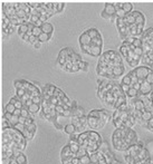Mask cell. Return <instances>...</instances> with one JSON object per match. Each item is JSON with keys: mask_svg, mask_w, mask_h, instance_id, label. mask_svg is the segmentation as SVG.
<instances>
[{"mask_svg": "<svg viewBox=\"0 0 153 164\" xmlns=\"http://www.w3.org/2000/svg\"><path fill=\"white\" fill-rule=\"evenodd\" d=\"M137 133L133 129L121 127L115 129L112 134V145L113 148L118 152H125L130 146L139 143Z\"/></svg>", "mask_w": 153, "mask_h": 164, "instance_id": "1", "label": "cell"}, {"mask_svg": "<svg viewBox=\"0 0 153 164\" xmlns=\"http://www.w3.org/2000/svg\"><path fill=\"white\" fill-rule=\"evenodd\" d=\"M151 71V68H149L147 66H137L136 68L133 69V73L139 79H145V77L147 76V74Z\"/></svg>", "mask_w": 153, "mask_h": 164, "instance_id": "2", "label": "cell"}, {"mask_svg": "<svg viewBox=\"0 0 153 164\" xmlns=\"http://www.w3.org/2000/svg\"><path fill=\"white\" fill-rule=\"evenodd\" d=\"M153 92V86L147 84L144 79V82L141 84V87H140V90H139V94H141L143 96H147Z\"/></svg>", "mask_w": 153, "mask_h": 164, "instance_id": "3", "label": "cell"}, {"mask_svg": "<svg viewBox=\"0 0 153 164\" xmlns=\"http://www.w3.org/2000/svg\"><path fill=\"white\" fill-rule=\"evenodd\" d=\"M76 158L73 153L71 152V150H69V146H68V144L67 145H65L63 148H62V151H60V160H63V158Z\"/></svg>", "mask_w": 153, "mask_h": 164, "instance_id": "4", "label": "cell"}, {"mask_svg": "<svg viewBox=\"0 0 153 164\" xmlns=\"http://www.w3.org/2000/svg\"><path fill=\"white\" fill-rule=\"evenodd\" d=\"M78 41H79V46H84V45H91V41H92V39H91V38H89V36L86 34V31H84L82 35L79 36Z\"/></svg>", "mask_w": 153, "mask_h": 164, "instance_id": "5", "label": "cell"}, {"mask_svg": "<svg viewBox=\"0 0 153 164\" xmlns=\"http://www.w3.org/2000/svg\"><path fill=\"white\" fill-rule=\"evenodd\" d=\"M40 29H41V31H42V33L48 34V35H52V34L54 33V26L50 23L46 21V23H44L42 25H41Z\"/></svg>", "mask_w": 153, "mask_h": 164, "instance_id": "6", "label": "cell"}, {"mask_svg": "<svg viewBox=\"0 0 153 164\" xmlns=\"http://www.w3.org/2000/svg\"><path fill=\"white\" fill-rule=\"evenodd\" d=\"M104 11H105L108 16H111V17H114V16H115V8H114V5H113L112 2H107V4H105Z\"/></svg>", "mask_w": 153, "mask_h": 164, "instance_id": "7", "label": "cell"}, {"mask_svg": "<svg viewBox=\"0 0 153 164\" xmlns=\"http://www.w3.org/2000/svg\"><path fill=\"white\" fill-rule=\"evenodd\" d=\"M9 103L15 106L16 110H21V108L24 107V104L21 103V100H19L18 97H13V98H11V100H9Z\"/></svg>", "mask_w": 153, "mask_h": 164, "instance_id": "8", "label": "cell"}, {"mask_svg": "<svg viewBox=\"0 0 153 164\" xmlns=\"http://www.w3.org/2000/svg\"><path fill=\"white\" fill-rule=\"evenodd\" d=\"M124 70H125L124 66H122V67H114V68H113V70H112L114 78H118V77H120V76H123V75H124Z\"/></svg>", "mask_w": 153, "mask_h": 164, "instance_id": "9", "label": "cell"}, {"mask_svg": "<svg viewBox=\"0 0 153 164\" xmlns=\"http://www.w3.org/2000/svg\"><path fill=\"white\" fill-rule=\"evenodd\" d=\"M103 102H104L105 104H108V105L113 106V104H114V102H115V98L113 97L112 94L108 92V93H106L105 95H104V98H103Z\"/></svg>", "mask_w": 153, "mask_h": 164, "instance_id": "10", "label": "cell"}, {"mask_svg": "<svg viewBox=\"0 0 153 164\" xmlns=\"http://www.w3.org/2000/svg\"><path fill=\"white\" fill-rule=\"evenodd\" d=\"M133 107L135 111H140V112H144L145 108H144V105H143V102L142 100H139V98H135L134 100V104H133Z\"/></svg>", "mask_w": 153, "mask_h": 164, "instance_id": "11", "label": "cell"}, {"mask_svg": "<svg viewBox=\"0 0 153 164\" xmlns=\"http://www.w3.org/2000/svg\"><path fill=\"white\" fill-rule=\"evenodd\" d=\"M91 46H96V47H103V38H102V35H98L96 38L92 39L91 41Z\"/></svg>", "mask_w": 153, "mask_h": 164, "instance_id": "12", "label": "cell"}, {"mask_svg": "<svg viewBox=\"0 0 153 164\" xmlns=\"http://www.w3.org/2000/svg\"><path fill=\"white\" fill-rule=\"evenodd\" d=\"M126 102H127V100H126V96H120V97H118V98L115 100L114 104H113V107L116 110V108H118L122 104L126 103Z\"/></svg>", "mask_w": 153, "mask_h": 164, "instance_id": "13", "label": "cell"}, {"mask_svg": "<svg viewBox=\"0 0 153 164\" xmlns=\"http://www.w3.org/2000/svg\"><path fill=\"white\" fill-rule=\"evenodd\" d=\"M64 132L65 133H67L68 135H73L76 133V129H75V126H74L73 124L69 123L64 126Z\"/></svg>", "mask_w": 153, "mask_h": 164, "instance_id": "14", "label": "cell"}, {"mask_svg": "<svg viewBox=\"0 0 153 164\" xmlns=\"http://www.w3.org/2000/svg\"><path fill=\"white\" fill-rule=\"evenodd\" d=\"M86 34L89 36V38L91 39H94V38H96L97 36L100 35V30L96 29V28H89V29L86 30Z\"/></svg>", "mask_w": 153, "mask_h": 164, "instance_id": "15", "label": "cell"}, {"mask_svg": "<svg viewBox=\"0 0 153 164\" xmlns=\"http://www.w3.org/2000/svg\"><path fill=\"white\" fill-rule=\"evenodd\" d=\"M101 54H102V47L92 46V49H91V56H93V57H100Z\"/></svg>", "mask_w": 153, "mask_h": 164, "instance_id": "16", "label": "cell"}, {"mask_svg": "<svg viewBox=\"0 0 153 164\" xmlns=\"http://www.w3.org/2000/svg\"><path fill=\"white\" fill-rule=\"evenodd\" d=\"M50 38H52V35H48V34H45V33H41L39 37L37 38V40L39 41L40 44L42 42H47V41L50 40Z\"/></svg>", "mask_w": 153, "mask_h": 164, "instance_id": "17", "label": "cell"}, {"mask_svg": "<svg viewBox=\"0 0 153 164\" xmlns=\"http://www.w3.org/2000/svg\"><path fill=\"white\" fill-rule=\"evenodd\" d=\"M153 116V113L152 112H147V111H144V112H142V122L144 123H147L150 119H151V117ZM142 123V124H143Z\"/></svg>", "mask_w": 153, "mask_h": 164, "instance_id": "18", "label": "cell"}, {"mask_svg": "<svg viewBox=\"0 0 153 164\" xmlns=\"http://www.w3.org/2000/svg\"><path fill=\"white\" fill-rule=\"evenodd\" d=\"M28 31V26H27V23H25L23 25H20V26H18V35L20 36H24L26 33Z\"/></svg>", "mask_w": 153, "mask_h": 164, "instance_id": "19", "label": "cell"}, {"mask_svg": "<svg viewBox=\"0 0 153 164\" xmlns=\"http://www.w3.org/2000/svg\"><path fill=\"white\" fill-rule=\"evenodd\" d=\"M96 73L98 76L107 77V67H100V66H96Z\"/></svg>", "mask_w": 153, "mask_h": 164, "instance_id": "20", "label": "cell"}, {"mask_svg": "<svg viewBox=\"0 0 153 164\" xmlns=\"http://www.w3.org/2000/svg\"><path fill=\"white\" fill-rule=\"evenodd\" d=\"M122 9L125 11L126 15H129V13H131V12L133 11V5L131 2H123V8Z\"/></svg>", "mask_w": 153, "mask_h": 164, "instance_id": "21", "label": "cell"}, {"mask_svg": "<svg viewBox=\"0 0 153 164\" xmlns=\"http://www.w3.org/2000/svg\"><path fill=\"white\" fill-rule=\"evenodd\" d=\"M126 96H127V97H130L131 100H132V98H136V97L139 96V92H137V90H135L134 88L130 87L129 92L126 93Z\"/></svg>", "mask_w": 153, "mask_h": 164, "instance_id": "22", "label": "cell"}, {"mask_svg": "<svg viewBox=\"0 0 153 164\" xmlns=\"http://www.w3.org/2000/svg\"><path fill=\"white\" fill-rule=\"evenodd\" d=\"M28 108V112L30 114H35V113H38V111L40 110V105H37V104H31Z\"/></svg>", "mask_w": 153, "mask_h": 164, "instance_id": "23", "label": "cell"}, {"mask_svg": "<svg viewBox=\"0 0 153 164\" xmlns=\"http://www.w3.org/2000/svg\"><path fill=\"white\" fill-rule=\"evenodd\" d=\"M77 65H78V67H79L81 70H84V71H87V70H89V63H86V62H84V60L77 62Z\"/></svg>", "mask_w": 153, "mask_h": 164, "instance_id": "24", "label": "cell"}, {"mask_svg": "<svg viewBox=\"0 0 153 164\" xmlns=\"http://www.w3.org/2000/svg\"><path fill=\"white\" fill-rule=\"evenodd\" d=\"M25 129H27L28 132H31V133H36L37 131V125L35 123H31L29 125H25Z\"/></svg>", "mask_w": 153, "mask_h": 164, "instance_id": "25", "label": "cell"}, {"mask_svg": "<svg viewBox=\"0 0 153 164\" xmlns=\"http://www.w3.org/2000/svg\"><path fill=\"white\" fill-rule=\"evenodd\" d=\"M20 116L24 117V118H28V117H30V113L28 112V108L27 107H23L21 110H20Z\"/></svg>", "mask_w": 153, "mask_h": 164, "instance_id": "26", "label": "cell"}, {"mask_svg": "<svg viewBox=\"0 0 153 164\" xmlns=\"http://www.w3.org/2000/svg\"><path fill=\"white\" fill-rule=\"evenodd\" d=\"M135 23L136 25H145V16L142 13L139 17L135 18Z\"/></svg>", "mask_w": 153, "mask_h": 164, "instance_id": "27", "label": "cell"}, {"mask_svg": "<svg viewBox=\"0 0 153 164\" xmlns=\"http://www.w3.org/2000/svg\"><path fill=\"white\" fill-rule=\"evenodd\" d=\"M15 106L12 105V104H10V103H8L6 105V107H5V113H9V114H13V112H15Z\"/></svg>", "mask_w": 153, "mask_h": 164, "instance_id": "28", "label": "cell"}, {"mask_svg": "<svg viewBox=\"0 0 153 164\" xmlns=\"http://www.w3.org/2000/svg\"><path fill=\"white\" fill-rule=\"evenodd\" d=\"M125 60H126V63H127V64H129L132 68H136V67H137V65H139V62H135V60L129 58V57H126Z\"/></svg>", "mask_w": 153, "mask_h": 164, "instance_id": "29", "label": "cell"}, {"mask_svg": "<svg viewBox=\"0 0 153 164\" xmlns=\"http://www.w3.org/2000/svg\"><path fill=\"white\" fill-rule=\"evenodd\" d=\"M68 56V48H63L60 52H59L58 54V57L59 58H65L66 59V57Z\"/></svg>", "mask_w": 153, "mask_h": 164, "instance_id": "30", "label": "cell"}, {"mask_svg": "<svg viewBox=\"0 0 153 164\" xmlns=\"http://www.w3.org/2000/svg\"><path fill=\"white\" fill-rule=\"evenodd\" d=\"M121 84H123V85H131V77L130 75H125L124 77H122V81H121Z\"/></svg>", "mask_w": 153, "mask_h": 164, "instance_id": "31", "label": "cell"}, {"mask_svg": "<svg viewBox=\"0 0 153 164\" xmlns=\"http://www.w3.org/2000/svg\"><path fill=\"white\" fill-rule=\"evenodd\" d=\"M145 82L153 86V70L152 69H151V71L147 74V76L145 77Z\"/></svg>", "mask_w": 153, "mask_h": 164, "instance_id": "32", "label": "cell"}, {"mask_svg": "<svg viewBox=\"0 0 153 164\" xmlns=\"http://www.w3.org/2000/svg\"><path fill=\"white\" fill-rule=\"evenodd\" d=\"M79 158V162L81 164H91V160H89V155H84L82 158Z\"/></svg>", "mask_w": 153, "mask_h": 164, "instance_id": "33", "label": "cell"}, {"mask_svg": "<svg viewBox=\"0 0 153 164\" xmlns=\"http://www.w3.org/2000/svg\"><path fill=\"white\" fill-rule=\"evenodd\" d=\"M31 33H33V36H35L36 38H38L39 35H40L42 31H41V29L39 28V27H35V26H34V28H33V30H31Z\"/></svg>", "mask_w": 153, "mask_h": 164, "instance_id": "34", "label": "cell"}, {"mask_svg": "<svg viewBox=\"0 0 153 164\" xmlns=\"http://www.w3.org/2000/svg\"><path fill=\"white\" fill-rule=\"evenodd\" d=\"M115 16H116V18L124 19V18H125V16H126V13H125V11H124L123 9H118V10H116V11H115Z\"/></svg>", "mask_w": 153, "mask_h": 164, "instance_id": "35", "label": "cell"}, {"mask_svg": "<svg viewBox=\"0 0 153 164\" xmlns=\"http://www.w3.org/2000/svg\"><path fill=\"white\" fill-rule=\"evenodd\" d=\"M81 49L83 50V53L87 54V55H91L92 46H91V45H84V46H81Z\"/></svg>", "mask_w": 153, "mask_h": 164, "instance_id": "36", "label": "cell"}, {"mask_svg": "<svg viewBox=\"0 0 153 164\" xmlns=\"http://www.w3.org/2000/svg\"><path fill=\"white\" fill-rule=\"evenodd\" d=\"M123 27H125L124 20L121 19V18H116V28H118V30L121 29V28H123Z\"/></svg>", "mask_w": 153, "mask_h": 164, "instance_id": "37", "label": "cell"}, {"mask_svg": "<svg viewBox=\"0 0 153 164\" xmlns=\"http://www.w3.org/2000/svg\"><path fill=\"white\" fill-rule=\"evenodd\" d=\"M87 116L95 117V118H100V110H93V111H91Z\"/></svg>", "mask_w": 153, "mask_h": 164, "instance_id": "38", "label": "cell"}, {"mask_svg": "<svg viewBox=\"0 0 153 164\" xmlns=\"http://www.w3.org/2000/svg\"><path fill=\"white\" fill-rule=\"evenodd\" d=\"M12 129H16V131H18V132H20V133H23V132L25 131V125H24V124L18 123V124H16V125H15Z\"/></svg>", "mask_w": 153, "mask_h": 164, "instance_id": "39", "label": "cell"}, {"mask_svg": "<svg viewBox=\"0 0 153 164\" xmlns=\"http://www.w3.org/2000/svg\"><path fill=\"white\" fill-rule=\"evenodd\" d=\"M26 89H24V88H20V89H16V97H18V98H20V97H23L25 94H26Z\"/></svg>", "mask_w": 153, "mask_h": 164, "instance_id": "40", "label": "cell"}, {"mask_svg": "<svg viewBox=\"0 0 153 164\" xmlns=\"http://www.w3.org/2000/svg\"><path fill=\"white\" fill-rule=\"evenodd\" d=\"M64 8H65L64 2H57V5H56V12H57V13L62 12L64 10Z\"/></svg>", "mask_w": 153, "mask_h": 164, "instance_id": "41", "label": "cell"}, {"mask_svg": "<svg viewBox=\"0 0 153 164\" xmlns=\"http://www.w3.org/2000/svg\"><path fill=\"white\" fill-rule=\"evenodd\" d=\"M30 100H31V102H33V104H37V105H40L41 104L40 96H33Z\"/></svg>", "mask_w": 153, "mask_h": 164, "instance_id": "42", "label": "cell"}, {"mask_svg": "<svg viewBox=\"0 0 153 164\" xmlns=\"http://www.w3.org/2000/svg\"><path fill=\"white\" fill-rule=\"evenodd\" d=\"M118 110L120 112H127L129 111V104H127V102H126V103H124V104H122V105L118 107Z\"/></svg>", "mask_w": 153, "mask_h": 164, "instance_id": "43", "label": "cell"}, {"mask_svg": "<svg viewBox=\"0 0 153 164\" xmlns=\"http://www.w3.org/2000/svg\"><path fill=\"white\" fill-rule=\"evenodd\" d=\"M134 54L135 55H137V56H140V57H142L143 55H144V52H143V49H142V47H137V48H135L134 50Z\"/></svg>", "mask_w": 153, "mask_h": 164, "instance_id": "44", "label": "cell"}, {"mask_svg": "<svg viewBox=\"0 0 153 164\" xmlns=\"http://www.w3.org/2000/svg\"><path fill=\"white\" fill-rule=\"evenodd\" d=\"M133 46L135 47V48H137V47H142V40L140 39V38H136L135 37V39H134V41H133V44H132Z\"/></svg>", "mask_w": 153, "mask_h": 164, "instance_id": "45", "label": "cell"}, {"mask_svg": "<svg viewBox=\"0 0 153 164\" xmlns=\"http://www.w3.org/2000/svg\"><path fill=\"white\" fill-rule=\"evenodd\" d=\"M120 86H121V89H122V92H123V93L126 95V93L129 92V89H130L129 85H123V84H120Z\"/></svg>", "mask_w": 153, "mask_h": 164, "instance_id": "46", "label": "cell"}, {"mask_svg": "<svg viewBox=\"0 0 153 164\" xmlns=\"http://www.w3.org/2000/svg\"><path fill=\"white\" fill-rule=\"evenodd\" d=\"M107 83H108L107 81H102V82L98 83V89H97V90H102V89L107 85Z\"/></svg>", "mask_w": 153, "mask_h": 164, "instance_id": "47", "label": "cell"}, {"mask_svg": "<svg viewBox=\"0 0 153 164\" xmlns=\"http://www.w3.org/2000/svg\"><path fill=\"white\" fill-rule=\"evenodd\" d=\"M101 17L104 18V19H106V20H111V19L113 18V17H111V16H108V15H107V13H106L104 10L101 12ZM114 17H115V16H114Z\"/></svg>", "mask_w": 153, "mask_h": 164, "instance_id": "48", "label": "cell"}, {"mask_svg": "<svg viewBox=\"0 0 153 164\" xmlns=\"http://www.w3.org/2000/svg\"><path fill=\"white\" fill-rule=\"evenodd\" d=\"M114 8H115V11L118 10V9H122L123 8V2H114Z\"/></svg>", "mask_w": 153, "mask_h": 164, "instance_id": "49", "label": "cell"}, {"mask_svg": "<svg viewBox=\"0 0 153 164\" xmlns=\"http://www.w3.org/2000/svg\"><path fill=\"white\" fill-rule=\"evenodd\" d=\"M79 67H78V65L77 64H73V66H72L71 68V73H77V71H79Z\"/></svg>", "mask_w": 153, "mask_h": 164, "instance_id": "50", "label": "cell"}, {"mask_svg": "<svg viewBox=\"0 0 153 164\" xmlns=\"http://www.w3.org/2000/svg\"><path fill=\"white\" fill-rule=\"evenodd\" d=\"M37 41H38V40H37V38H36L35 36L31 35L29 37V40H28V42H30V44H33V45H34V44H35V42H37Z\"/></svg>", "mask_w": 153, "mask_h": 164, "instance_id": "51", "label": "cell"}, {"mask_svg": "<svg viewBox=\"0 0 153 164\" xmlns=\"http://www.w3.org/2000/svg\"><path fill=\"white\" fill-rule=\"evenodd\" d=\"M130 87L134 88V89H135V90H137V92H139V90H140V87H141V85H140V84H139V83H136V84H133V85H131V86H130Z\"/></svg>", "mask_w": 153, "mask_h": 164, "instance_id": "52", "label": "cell"}, {"mask_svg": "<svg viewBox=\"0 0 153 164\" xmlns=\"http://www.w3.org/2000/svg\"><path fill=\"white\" fill-rule=\"evenodd\" d=\"M131 15H132V16H133L134 18H136V17H139L140 15H142V12L141 11H137V10H134V11L131 12Z\"/></svg>", "mask_w": 153, "mask_h": 164, "instance_id": "53", "label": "cell"}, {"mask_svg": "<svg viewBox=\"0 0 153 164\" xmlns=\"http://www.w3.org/2000/svg\"><path fill=\"white\" fill-rule=\"evenodd\" d=\"M108 164H123V163H121L118 160H116V158H112L110 162H108Z\"/></svg>", "mask_w": 153, "mask_h": 164, "instance_id": "54", "label": "cell"}, {"mask_svg": "<svg viewBox=\"0 0 153 164\" xmlns=\"http://www.w3.org/2000/svg\"><path fill=\"white\" fill-rule=\"evenodd\" d=\"M12 115H15V116H20V110H15V112H13V114Z\"/></svg>", "mask_w": 153, "mask_h": 164, "instance_id": "55", "label": "cell"}, {"mask_svg": "<svg viewBox=\"0 0 153 164\" xmlns=\"http://www.w3.org/2000/svg\"><path fill=\"white\" fill-rule=\"evenodd\" d=\"M21 38H23V39H24L25 41H27V42H28V40H29V37L26 35V34H25L24 36H21Z\"/></svg>", "mask_w": 153, "mask_h": 164, "instance_id": "56", "label": "cell"}, {"mask_svg": "<svg viewBox=\"0 0 153 164\" xmlns=\"http://www.w3.org/2000/svg\"><path fill=\"white\" fill-rule=\"evenodd\" d=\"M40 45H41L40 42H39V41H37V42H35V44H34V47L38 49V48H40Z\"/></svg>", "mask_w": 153, "mask_h": 164, "instance_id": "57", "label": "cell"}, {"mask_svg": "<svg viewBox=\"0 0 153 164\" xmlns=\"http://www.w3.org/2000/svg\"><path fill=\"white\" fill-rule=\"evenodd\" d=\"M67 164H73V163H72V162H69V163H67Z\"/></svg>", "mask_w": 153, "mask_h": 164, "instance_id": "58", "label": "cell"}]
</instances>
